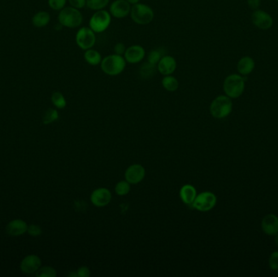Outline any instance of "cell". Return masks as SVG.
<instances>
[{
  "instance_id": "1",
  "label": "cell",
  "mask_w": 278,
  "mask_h": 277,
  "mask_svg": "<svg viewBox=\"0 0 278 277\" xmlns=\"http://www.w3.org/2000/svg\"><path fill=\"white\" fill-rule=\"evenodd\" d=\"M245 77L239 73H232L225 78L223 90L225 94L230 99H238L242 96L246 88Z\"/></svg>"
},
{
  "instance_id": "2",
  "label": "cell",
  "mask_w": 278,
  "mask_h": 277,
  "mask_svg": "<svg viewBox=\"0 0 278 277\" xmlns=\"http://www.w3.org/2000/svg\"><path fill=\"white\" fill-rule=\"evenodd\" d=\"M126 63L123 55L112 54L103 59L100 67L105 74L115 77L124 72Z\"/></svg>"
},
{
  "instance_id": "3",
  "label": "cell",
  "mask_w": 278,
  "mask_h": 277,
  "mask_svg": "<svg viewBox=\"0 0 278 277\" xmlns=\"http://www.w3.org/2000/svg\"><path fill=\"white\" fill-rule=\"evenodd\" d=\"M233 111L232 99L227 95H219L213 99L210 105V112L216 119H224L228 117Z\"/></svg>"
},
{
  "instance_id": "4",
  "label": "cell",
  "mask_w": 278,
  "mask_h": 277,
  "mask_svg": "<svg viewBox=\"0 0 278 277\" xmlns=\"http://www.w3.org/2000/svg\"><path fill=\"white\" fill-rule=\"evenodd\" d=\"M58 20L63 27L75 29L79 27L83 22V16L79 9L72 7H65L60 11Z\"/></svg>"
},
{
  "instance_id": "5",
  "label": "cell",
  "mask_w": 278,
  "mask_h": 277,
  "mask_svg": "<svg viewBox=\"0 0 278 277\" xmlns=\"http://www.w3.org/2000/svg\"><path fill=\"white\" fill-rule=\"evenodd\" d=\"M129 15L134 23L140 25H148L155 17L153 9L150 6L141 3L133 5Z\"/></svg>"
},
{
  "instance_id": "6",
  "label": "cell",
  "mask_w": 278,
  "mask_h": 277,
  "mask_svg": "<svg viewBox=\"0 0 278 277\" xmlns=\"http://www.w3.org/2000/svg\"><path fill=\"white\" fill-rule=\"evenodd\" d=\"M112 22V15L105 9L96 11L89 19V27L95 34L104 32Z\"/></svg>"
},
{
  "instance_id": "7",
  "label": "cell",
  "mask_w": 278,
  "mask_h": 277,
  "mask_svg": "<svg viewBox=\"0 0 278 277\" xmlns=\"http://www.w3.org/2000/svg\"><path fill=\"white\" fill-rule=\"evenodd\" d=\"M76 43L83 51L91 49L96 43V35L89 27L80 28L76 34Z\"/></svg>"
},
{
  "instance_id": "8",
  "label": "cell",
  "mask_w": 278,
  "mask_h": 277,
  "mask_svg": "<svg viewBox=\"0 0 278 277\" xmlns=\"http://www.w3.org/2000/svg\"><path fill=\"white\" fill-rule=\"evenodd\" d=\"M216 196L213 193L207 191L197 195L192 206L196 210L205 212L211 210L216 206Z\"/></svg>"
},
{
  "instance_id": "9",
  "label": "cell",
  "mask_w": 278,
  "mask_h": 277,
  "mask_svg": "<svg viewBox=\"0 0 278 277\" xmlns=\"http://www.w3.org/2000/svg\"><path fill=\"white\" fill-rule=\"evenodd\" d=\"M251 22L256 28L261 30H268L273 27V18L265 11L257 9L251 16Z\"/></svg>"
},
{
  "instance_id": "10",
  "label": "cell",
  "mask_w": 278,
  "mask_h": 277,
  "mask_svg": "<svg viewBox=\"0 0 278 277\" xmlns=\"http://www.w3.org/2000/svg\"><path fill=\"white\" fill-rule=\"evenodd\" d=\"M124 60L129 64H139L144 60L146 56V51L144 47L140 45H133L126 48L124 52Z\"/></svg>"
},
{
  "instance_id": "11",
  "label": "cell",
  "mask_w": 278,
  "mask_h": 277,
  "mask_svg": "<svg viewBox=\"0 0 278 277\" xmlns=\"http://www.w3.org/2000/svg\"><path fill=\"white\" fill-rule=\"evenodd\" d=\"M131 8L126 0H115L110 6L109 13L113 17L122 19L130 14Z\"/></svg>"
},
{
  "instance_id": "12",
  "label": "cell",
  "mask_w": 278,
  "mask_h": 277,
  "mask_svg": "<svg viewBox=\"0 0 278 277\" xmlns=\"http://www.w3.org/2000/svg\"><path fill=\"white\" fill-rule=\"evenodd\" d=\"M146 171L141 164H133L127 169L124 177L129 184H138L144 179Z\"/></svg>"
},
{
  "instance_id": "13",
  "label": "cell",
  "mask_w": 278,
  "mask_h": 277,
  "mask_svg": "<svg viewBox=\"0 0 278 277\" xmlns=\"http://www.w3.org/2000/svg\"><path fill=\"white\" fill-rule=\"evenodd\" d=\"M112 193L109 190L106 188H100L93 191L90 196L91 203L98 208H103L107 206L111 202Z\"/></svg>"
},
{
  "instance_id": "14",
  "label": "cell",
  "mask_w": 278,
  "mask_h": 277,
  "mask_svg": "<svg viewBox=\"0 0 278 277\" xmlns=\"http://www.w3.org/2000/svg\"><path fill=\"white\" fill-rule=\"evenodd\" d=\"M176 69V60L169 54H164L157 64V70L163 76L173 75Z\"/></svg>"
},
{
  "instance_id": "15",
  "label": "cell",
  "mask_w": 278,
  "mask_h": 277,
  "mask_svg": "<svg viewBox=\"0 0 278 277\" xmlns=\"http://www.w3.org/2000/svg\"><path fill=\"white\" fill-rule=\"evenodd\" d=\"M41 264L42 261L37 255H28L20 262V270L25 274H32L39 269Z\"/></svg>"
},
{
  "instance_id": "16",
  "label": "cell",
  "mask_w": 278,
  "mask_h": 277,
  "mask_svg": "<svg viewBox=\"0 0 278 277\" xmlns=\"http://www.w3.org/2000/svg\"><path fill=\"white\" fill-rule=\"evenodd\" d=\"M261 227L263 233L268 236H275L278 233V217L269 214L263 218Z\"/></svg>"
},
{
  "instance_id": "17",
  "label": "cell",
  "mask_w": 278,
  "mask_h": 277,
  "mask_svg": "<svg viewBox=\"0 0 278 277\" xmlns=\"http://www.w3.org/2000/svg\"><path fill=\"white\" fill-rule=\"evenodd\" d=\"M255 69H256L255 60L249 55H245L243 57H242L237 64V71L239 74L243 77H247L249 75H251Z\"/></svg>"
},
{
  "instance_id": "18",
  "label": "cell",
  "mask_w": 278,
  "mask_h": 277,
  "mask_svg": "<svg viewBox=\"0 0 278 277\" xmlns=\"http://www.w3.org/2000/svg\"><path fill=\"white\" fill-rule=\"evenodd\" d=\"M28 225L24 220H13L8 223L6 227V233L13 237L23 235L25 233H27Z\"/></svg>"
},
{
  "instance_id": "19",
  "label": "cell",
  "mask_w": 278,
  "mask_h": 277,
  "mask_svg": "<svg viewBox=\"0 0 278 277\" xmlns=\"http://www.w3.org/2000/svg\"><path fill=\"white\" fill-rule=\"evenodd\" d=\"M196 190L191 185H185L180 190V197L184 203L187 205H191L196 198Z\"/></svg>"
},
{
  "instance_id": "20",
  "label": "cell",
  "mask_w": 278,
  "mask_h": 277,
  "mask_svg": "<svg viewBox=\"0 0 278 277\" xmlns=\"http://www.w3.org/2000/svg\"><path fill=\"white\" fill-rule=\"evenodd\" d=\"M51 15L48 12L40 11L35 14L32 18L33 25L36 28L46 27L50 23Z\"/></svg>"
},
{
  "instance_id": "21",
  "label": "cell",
  "mask_w": 278,
  "mask_h": 277,
  "mask_svg": "<svg viewBox=\"0 0 278 277\" xmlns=\"http://www.w3.org/2000/svg\"><path fill=\"white\" fill-rule=\"evenodd\" d=\"M84 60L89 65L97 66L101 64L103 59L100 52L91 48V49L85 51Z\"/></svg>"
},
{
  "instance_id": "22",
  "label": "cell",
  "mask_w": 278,
  "mask_h": 277,
  "mask_svg": "<svg viewBox=\"0 0 278 277\" xmlns=\"http://www.w3.org/2000/svg\"><path fill=\"white\" fill-rule=\"evenodd\" d=\"M161 83L162 86L164 89H166L167 91L174 92L178 89V81L173 75L164 76V78L162 79Z\"/></svg>"
},
{
  "instance_id": "23",
  "label": "cell",
  "mask_w": 278,
  "mask_h": 277,
  "mask_svg": "<svg viewBox=\"0 0 278 277\" xmlns=\"http://www.w3.org/2000/svg\"><path fill=\"white\" fill-rule=\"evenodd\" d=\"M156 65H153L150 63H145L144 65H142V67L140 68L139 72H140V76L144 78V79H148L150 77H152L156 72Z\"/></svg>"
},
{
  "instance_id": "24",
  "label": "cell",
  "mask_w": 278,
  "mask_h": 277,
  "mask_svg": "<svg viewBox=\"0 0 278 277\" xmlns=\"http://www.w3.org/2000/svg\"><path fill=\"white\" fill-rule=\"evenodd\" d=\"M109 1L110 0H87V7L95 12L103 10L108 5Z\"/></svg>"
},
{
  "instance_id": "25",
  "label": "cell",
  "mask_w": 278,
  "mask_h": 277,
  "mask_svg": "<svg viewBox=\"0 0 278 277\" xmlns=\"http://www.w3.org/2000/svg\"><path fill=\"white\" fill-rule=\"evenodd\" d=\"M164 55V50L162 48L152 50L147 55V62L157 66V64Z\"/></svg>"
},
{
  "instance_id": "26",
  "label": "cell",
  "mask_w": 278,
  "mask_h": 277,
  "mask_svg": "<svg viewBox=\"0 0 278 277\" xmlns=\"http://www.w3.org/2000/svg\"><path fill=\"white\" fill-rule=\"evenodd\" d=\"M52 102L56 108H65L67 105V102H66L65 96L59 91H55L53 93L52 95Z\"/></svg>"
},
{
  "instance_id": "27",
  "label": "cell",
  "mask_w": 278,
  "mask_h": 277,
  "mask_svg": "<svg viewBox=\"0 0 278 277\" xmlns=\"http://www.w3.org/2000/svg\"><path fill=\"white\" fill-rule=\"evenodd\" d=\"M58 118H59V113L55 109H48L43 116L42 123L44 124H49L55 121L56 120H58Z\"/></svg>"
},
{
  "instance_id": "28",
  "label": "cell",
  "mask_w": 278,
  "mask_h": 277,
  "mask_svg": "<svg viewBox=\"0 0 278 277\" xmlns=\"http://www.w3.org/2000/svg\"><path fill=\"white\" fill-rule=\"evenodd\" d=\"M115 190L118 195H126L130 191V184L127 181H120L117 184Z\"/></svg>"
},
{
  "instance_id": "29",
  "label": "cell",
  "mask_w": 278,
  "mask_h": 277,
  "mask_svg": "<svg viewBox=\"0 0 278 277\" xmlns=\"http://www.w3.org/2000/svg\"><path fill=\"white\" fill-rule=\"evenodd\" d=\"M35 276L37 277H56V271L52 267H42L37 270Z\"/></svg>"
},
{
  "instance_id": "30",
  "label": "cell",
  "mask_w": 278,
  "mask_h": 277,
  "mask_svg": "<svg viewBox=\"0 0 278 277\" xmlns=\"http://www.w3.org/2000/svg\"><path fill=\"white\" fill-rule=\"evenodd\" d=\"M68 0H48V5L52 10L60 11L65 8Z\"/></svg>"
},
{
  "instance_id": "31",
  "label": "cell",
  "mask_w": 278,
  "mask_h": 277,
  "mask_svg": "<svg viewBox=\"0 0 278 277\" xmlns=\"http://www.w3.org/2000/svg\"><path fill=\"white\" fill-rule=\"evenodd\" d=\"M268 264L271 270L277 271L278 270V251L272 253L268 260Z\"/></svg>"
},
{
  "instance_id": "32",
  "label": "cell",
  "mask_w": 278,
  "mask_h": 277,
  "mask_svg": "<svg viewBox=\"0 0 278 277\" xmlns=\"http://www.w3.org/2000/svg\"><path fill=\"white\" fill-rule=\"evenodd\" d=\"M27 233L33 237H37L42 234V228L36 225H31L28 226Z\"/></svg>"
},
{
  "instance_id": "33",
  "label": "cell",
  "mask_w": 278,
  "mask_h": 277,
  "mask_svg": "<svg viewBox=\"0 0 278 277\" xmlns=\"http://www.w3.org/2000/svg\"><path fill=\"white\" fill-rule=\"evenodd\" d=\"M72 8L77 9H82L87 6V0H68Z\"/></svg>"
},
{
  "instance_id": "34",
  "label": "cell",
  "mask_w": 278,
  "mask_h": 277,
  "mask_svg": "<svg viewBox=\"0 0 278 277\" xmlns=\"http://www.w3.org/2000/svg\"><path fill=\"white\" fill-rule=\"evenodd\" d=\"M114 54L124 55V52L126 51V47L123 42H117L114 47Z\"/></svg>"
},
{
  "instance_id": "35",
  "label": "cell",
  "mask_w": 278,
  "mask_h": 277,
  "mask_svg": "<svg viewBox=\"0 0 278 277\" xmlns=\"http://www.w3.org/2000/svg\"><path fill=\"white\" fill-rule=\"evenodd\" d=\"M246 3L251 10H257L261 5V0H246Z\"/></svg>"
},
{
  "instance_id": "36",
  "label": "cell",
  "mask_w": 278,
  "mask_h": 277,
  "mask_svg": "<svg viewBox=\"0 0 278 277\" xmlns=\"http://www.w3.org/2000/svg\"><path fill=\"white\" fill-rule=\"evenodd\" d=\"M77 276L79 277H89L90 276L89 268L87 267H80L79 269L77 270Z\"/></svg>"
},
{
  "instance_id": "37",
  "label": "cell",
  "mask_w": 278,
  "mask_h": 277,
  "mask_svg": "<svg viewBox=\"0 0 278 277\" xmlns=\"http://www.w3.org/2000/svg\"><path fill=\"white\" fill-rule=\"evenodd\" d=\"M126 1L128 3H130L131 5H134L136 3H139L140 0H126Z\"/></svg>"
},
{
  "instance_id": "38",
  "label": "cell",
  "mask_w": 278,
  "mask_h": 277,
  "mask_svg": "<svg viewBox=\"0 0 278 277\" xmlns=\"http://www.w3.org/2000/svg\"><path fill=\"white\" fill-rule=\"evenodd\" d=\"M275 243H276V245H277V246H278V234H277V235H275Z\"/></svg>"
},
{
  "instance_id": "39",
  "label": "cell",
  "mask_w": 278,
  "mask_h": 277,
  "mask_svg": "<svg viewBox=\"0 0 278 277\" xmlns=\"http://www.w3.org/2000/svg\"><path fill=\"white\" fill-rule=\"evenodd\" d=\"M277 1V3H278V0H276Z\"/></svg>"
}]
</instances>
